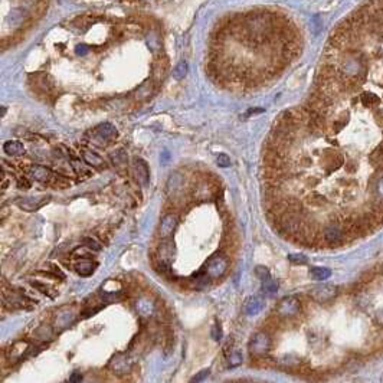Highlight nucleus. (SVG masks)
<instances>
[{
	"instance_id": "nucleus-24",
	"label": "nucleus",
	"mask_w": 383,
	"mask_h": 383,
	"mask_svg": "<svg viewBox=\"0 0 383 383\" xmlns=\"http://www.w3.org/2000/svg\"><path fill=\"white\" fill-rule=\"evenodd\" d=\"M212 337L213 340H221L222 338V328L221 325L216 324L213 328H212Z\"/></svg>"
},
{
	"instance_id": "nucleus-2",
	"label": "nucleus",
	"mask_w": 383,
	"mask_h": 383,
	"mask_svg": "<svg viewBox=\"0 0 383 383\" xmlns=\"http://www.w3.org/2000/svg\"><path fill=\"white\" fill-rule=\"evenodd\" d=\"M228 259L223 255H215L210 258L209 261L206 262V267H205V271L206 274L209 275L210 279H218L221 278L222 275L226 272L228 269Z\"/></svg>"
},
{
	"instance_id": "nucleus-13",
	"label": "nucleus",
	"mask_w": 383,
	"mask_h": 383,
	"mask_svg": "<svg viewBox=\"0 0 383 383\" xmlns=\"http://www.w3.org/2000/svg\"><path fill=\"white\" fill-rule=\"evenodd\" d=\"M136 174H137V179L143 185H146L149 182V169H147L146 162L141 160V159L136 160Z\"/></svg>"
},
{
	"instance_id": "nucleus-15",
	"label": "nucleus",
	"mask_w": 383,
	"mask_h": 383,
	"mask_svg": "<svg viewBox=\"0 0 383 383\" xmlns=\"http://www.w3.org/2000/svg\"><path fill=\"white\" fill-rule=\"evenodd\" d=\"M261 290L264 294H267V295H274L277 290H278V284H277V281H274V279L267 278L262 281V287H261Z\"/></svg>"
},
{
	"instance_id": "nucleus-19",
	"label": "nucleus",
	"mask_w": 383,
	"mask_h": 383,
	"mask_svg": "<svg viewBox=\"0 0 383 383\" xmlns=\"http://www.w3.org/2000/svg\"><path fill=\"white\" fill-rule=\"evenodd\" d=\"M186 72H187V65H186L185 62H182V64H179L177 67H176V70H174V78L176 80H182L183 77L186 75Z\"/></svg>"
},
{
	"instance_id": "nucleus-20",
	"label": "nucleus",
	"mask_w": 383,
	"mask_h": 383,
	"mask_svg": "<svg viewBox=\"0 0 383 383\" xmlns=\"http://www.w3.org/2000/svg\"><path fill=\"white\" fill-rule=\"evenodd\" d=\"M241 363H242V354H241V353L235 351V353H232V354L229 356V366H231V367H235V366H238V364H241Z\"/></svg>"
},
{
	"instance_id": "nucleus-10",
	"label": "nucleus",
	"mask_w": 383,
	"mask_h": 383,
	"mask_svg": "<svg viewBox=\"0 0 383 383\" xmlns=\"http://www.w3.org/2000/svg\"><path fill=\"white\" fill-rule=\"evenodd\" d=\"M95 134L101 140H104V141H110V140H113L116 137L117 130L114 126H111V124H108V123H104V124H101V126L97 127Z\"/></svg>"
},
{
	"instance_id": "nucleus-23",
	"label": "nucleus",
	"mask_w": 383,
	"mask_h": 383,
	"mask_svg": "<svg viewBox=\"0 0 383 383\" xmlns=\"http://www.w3.org/2000/svg\"><path fill=\"white\" fill-rule=\"evenodd\" d=\"M288 259H290L292 264H305L307 262V258L304 255H290Z\"/></svg>"
},
{
	"instance_id": "nucleus-25",
	"label": "nucleus",
	"mask_w": 383,
	"mask_h": 383,
	"mask_svg": "<svg viewBox=\"0 0 383 383\" xmlns=\"http://www.w3.org/2000/svg\"><path fill=\"white\" fill-rule=\"evenodd\" d=\"M18 187L26 190V189H29V187H31V182H29L26 177H19V179H18Z\"/></svg>"
},
{
	"instance_id": "nucleus-9",
	"label": "nucleus",
	"mask_w": 383,
	"mask_h": 383,
	"mask_svg": "<svg viewBox=\"0 0 383 383\" xmlns=\"http://www.w3.org/2000/svg\"><path fill=\"white\" fill-rule=\"evenodd\" d=\"M3 151L9 156H24L25 146L19 140H9L3 144Z\"/></svg>"
},
{
	"instance_id": "nucleus-28",
	"label": "nucleus",
	"mask_w": 383,
	"mask_h": 383,
	"mask_svg": "<svg viewBox=\"0 0 383 383\" xmlns=\"http://www.w3.org/2000/svg\"><path fill=\"white\" fill-rule=\"evenodd\" d=\"M264 110L262 108H258V110H249L246 114H245V117H249V116H254V114H259V113H262Z\"/></svg>"
},
{
	"instance_id": "nucleus-3",
	"label": "nucleus",
	"mask_w": 383,
	"mask_h": 383,
	"mask_svg": "<svg viewBox=\"0 0 383 383\" xmlns=\"http://www.w3.org/2000/svg\"><path fill=\"white\" fill-rule=\"evenodd\" d=\"M300 311V302L295 297H285L279 301L277 314L279 317H292Z\"/></svg>"
},
{
	"instance_id": "nucleus-1",
	"label": "nucleus",
	"mask_w": 383,
	"mask_h": 383,
	"mask_svg": "<svg viewBox=\"0 0 383 383\" xmlns=\"http://www.w3.org/2000/svg\"><path fill=\"white\" fill-rule=\"evenodd\" d=\"M269 348H271V338L264 331L255 333L249 341V353L254 357H261V356L267 354Z\"/></svg>"
},
{
	"instance_id": "nucleus-12",
	"label": "nucleus",
	"mask_w": 383,
	"mask_h": 383,
	"mask_svg": "<svg viewBox=\"0 0 383 383\" xmlns=\"http://www.w3.org/2000/svg\"><path fill=\"white\" fill-rule=\"evenodd\" d=\"M82 159L85 160V163L88 166H93V167H103L104 166V160L103 157H100L97 153H94L91 150H84L82 153Z\"/></svg>"
},
{
	"instance_id": "nucleus-4",
	"label": "nucleus",
	"mask_w": 383,
	"mask_h": 383,
	"mask_svg": "<svg viewBox=\"0 0 383 383\" xmlns=\"http://www.w3.org/2000/svg\"><path fill=\"white\" fill-rule=\"evenodd\" d=\"M179 223V218L176 213H167L166 216H163L160 226H159V233L162 239H169L174 232L176 226Z\"/></svg>"
},
{
	"instance_id": "nucleus-6",
	"label": "nucleus",
	"mask_w": 383,
	"mask_h": 383,
	"mask_svg": "<svg viewBox=\"0 0 383 383\" xmlns=\"http://www.w3.org/2000/svg\"><path fill=\"white\" fill-rule=\"evenodd\" d=\"M29 176L34 179V180H38V182H42V183H49L54 177V174L51 173V170L44 167V166H31L29 169Z\"/></svg>"
},
{
	"instance_id": "nucleus-8",
	"label": "nucleus",
	"mask_w": 383,
	"mask_h": 383,
	"mask_svg": "<svg viewBox=\"0 0 383 383\" xmlns=\"http://www.w3.org/2000/svg\"><path fill=\"white\" fill-rule=\"evenodd\" d=\"M311 295L317 301L324 302L327 300H330L331 297L336 295V288L331 287V285H323V287H317L311 291Z\"/></svg>"
},
{
	"instance_id": "nucleus-27",
	"label": "nucleus",
	"mask_w": 383,
	"mask_h": 383,
	"mask_svg": "<svg viewBox=\"0 0 383 383\" xmlns=\"http://www.w3.org/2000/svg\"><path fill=\"white\" fill-rule=\"evenodd\" d=\"M82 379V376H81V373H78V371H75L72 376H71V379H70V382L71 383H75V382H80Z\"/></svg>"
},
{
	"instance_id": "nucleus-21",
	"label": "nucleus",
	"mask_w": 383,
	"mask_h": 383,
	"mask_svg": "<svg viewBox=\"0 0 383 383\" xmlns=\"http://www.w3.org/2000/svg\"><path fill=\"white\" fill-rule=\"evenodd\" d=\"M216 163H218L219 167H229L231 166V159L226 154H219L218 159H216Z\"/></svg>"
},
{
	"instance_id": "nucleus-26",
	"label": "nucleus",
	"mask_w": 383,
	"mask_h": 383,
	"mask_svg": "<svg viewBox=\"0 0 383 383\" xmlns=\"http://www.w3.org/2000/svg\"><path fill=\"white\" fill-rule=\"evenodd\" d=\"M209 376V370H202L199 374H196L193 379H192V382H202L203 379H206Z\"/></svg>"
},
{
	"instance_id": "nucleus-14",
	"label": "nucleus",
	"mask_w": 383,
	"mask_h": 383,
	"mask_svg": "<svg viewBox=\"0 0 383 383\" xmlns=\"http://www.w3.org/2000/svg\"><path fill=\"white\" fill-rule=\"evenodd\" d=\"M311 277L317 281H324V279L330 278L331 277V271L328 268H321V267H314L311 268L310 271Z\"/></svg>"
},
{
	"instance_id": "nucleus-18",
	"label": "nucleus",
	"mask_w": 383,
	"mask_h": 383,
	"mask_svg": "<svg viewBox=\"0 0 383 383\" xmlns=\"http://www.w3.org/2000/svg\"><path fill=\"white\" fill-rule=\"evenodd\" d=\"M84 245L87 246V248H90V249H93V251H101V244L100 242H97L94 238H91V236H87V238H84Z\"/></svg>"
},
{
	"instance_id": "nucleus-17",
	"label": "nucleus",
	"mask_w": 383,
	"mask_h": 383,
	"mask_svg": "<svg viewBox=\"0 0 383 383\" xmlns=\"http://www.w3.org/2000/svg\"><path fill=\"white\" fill-rule=\"evenodd\" d=\"M72 167H74V170H75V173L78 174L80 177H88L90 174H93V172L87 167V166H84L81 163L78 162V160H72Z\"/></svg>"
},
{
	"instance_id": "nucleus-11",
	"label": "nucleus",
	"mask_w": 383,
	"mask_h": 383,
	"mask_svg": "<svg viewBox=\"0 0 383 383\" xmlns=\"http://www.w3.org/2000/svg\"><path fill=\"white\" fill-rule=\"evenodd\" d=\"M95 267H97V264H94V262L88 261V259H82V261H80V262L75 265V269H77V272H78L81 277H90V275H93L94 274Z\"/></svg>"
},
{
	"instance_id": "nucleus-22",
	"label": "nucleus",
	"mask_w": 383,
	"mask_h": 383,
	"mask_svg": "<svg viewBox=\"0 0 383 383\" xmlns=\"http://www.w3.org/2000/svg\"><path fill=\"white\" fill-rule=\"evenodd\" d=\"M255 272H256V275L261 278V281H264V279H267L271 277V275H269V271H268L265 267H256Z\"/></svg>"
},
{
	"instance_id": "nucleus-16",
	"label": "nucleus",
	"mask_w": 383,
	"mask_h": 383,
	"mask_svg": "<svg viewBox=\"0 0 383 383\" xmlns=\"http://www.w3.org/2000/svg\"><path fill=\"white\" fill-rule=\"evenodd\" d=\"M137 311H139L141 315H149L153 311V304H151L147 298H141L137 301V305H136Z\"/></svg>"
},
{
	"instance_id": "nucleus-5",
	"label": "nucleus",
	"mask_w": 383,
	"mask_h": 383,
	"mask_svg": "<svg viewBox=\"0 0 383 383\" xmlns=\"http://www.w3.org/2000/svg\"><path fill=\"white\" fill-rule=\"evenodd\" d=\"M48 199L49 198H45V196H42V198L18 199V200H16V205L22 210H25V212H36V210L41 209V208L47 203Z\"/></svg>"
},
{
	"instance_id": "nucleus-7",
	"label": "nucleus",
	"mask_w": 383,
	"mask_h": 383,
	"mask_svg": "<svg viewBox=\"0 0 383 383\" xmlns=\"http://www.w3.org/2000/svg\"><path fill=\"white\" fill-rule=\"evenodd\" d=\"M262 308H264V301L261 297H256V295L249 297L244 304V311L248 315H256L262 311Z\"/></svg>"
}]
</instances>
